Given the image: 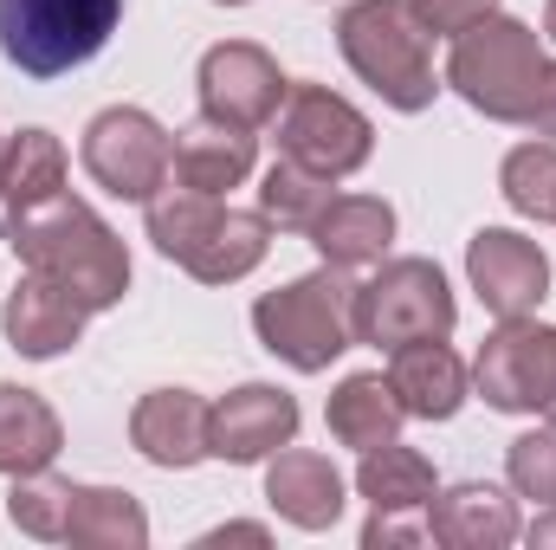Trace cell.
Segmentation results:
<instances>
[{
	"instance_id": "5b68a950",
	"label": "cell",
	"mask_w": 556,
	"mask_h": 550,
	"mask_svg": "<svg viewBox=\"0 0 556 550\" xmlns=\"http://www.w3.org/2000/svg\"><path fill=\"white\" fill-rule=\"evenodd\" d=\"M253 330L291 370H304V376L330 370V357H343L356 343V278H350V266L324 260V273L298 278L285 291H266L253 304Z\"/></svg>"
},
{
	"instance_id": "9c48e42d",
	"label": "cell",
	"mask_w": 556,
	"mask_h": 550,
	"mask_svg": "<svg viewBox=\"0 0 556 550\" xmlns=\"http://www.w3.org/2000/svg\"><path fill=\"white\" fill-rule=\"evenodd\" d=\"M78 155H85V175L98 188H111L117 201H155L175 175V137L137 104L98 111Z\"/></svg>"
},
{
	"instance_id": "5bb4252c",
	"label": "cell",
	"mask_w": 556,
	"mask_h": 550,
	"mask_svg": "<svg viewBox=\"0 0 556 550\" xmlns=\"http://www.w3.org/2000/svg\"><path fill=\"white\" fill-rule=\"evenodd\" d=\"M85 317H91V304L78 291H65L59 278H46V273H26L20 291L7 298V343L20 357H59V350L78 343Z\"/></svg>"
},
{
	"instance_id": "277c9868",
	"label": "cell",
	"mask_w": 556,
	"mask_h": 550,
	"mask_svg": "<svg viewBox=\"0 0 556 550\" xmlns=\"http://www.w3.org/2000/svg\"><path fill=\"white\" fill-rule=\"evenodd\" d=\"M337 46L356 65V78L382 91V104H395V111H427L433 104V91H440L433 85V52H427L433 33L415 20L408 0H356V7H343Z\"/></svg>"
},
{
	"instance_id": "4316f807",
	"label": "cell",
	"mask_w": 556,
	"mask_h": 550,
	"mask_svg": "<svg viewBox=\"0 0 556 550\" xmlns=\"http://www.w3.org/2000/svg\"><path fill=\"white\" fill-rule=\"evenodd\" d=\"M7 512L26 538H65V518H72V479H52L46 466L39 473H20L13 492H7Z\"/></svg>"
},
{
	"instance_id": "ba28073f",
	"label": "cell",
	"mask_w": 556,
	"mask_h": 550,
	"mask_svg": "<svg viewBox=\"0 0 556 550\" xmlns=\"http://www.w3.org/2000/svg\"><path fill=\"white\" fill-rule=\"evenodd\" d=\"M273 124H278L285 162H298V168H311V175H324V182L356 175V168L369 162V149H376L369 117H363L356 104H343L337 91H324V85H291Z\"/></svg>"
},
{
	"instance_id": "d4e9b609",
	"label": "cell",
	"mask_w": 556,
	"mask_h": 550,
	"mask_svg": "<svg viewBox=\"0 0 556 550\" xmlns=\"http://www.w3.org/2000/svg\"><path fill=\"white\" fill-rule=\"evenodd\" d=\"M65 538L72 545H130L137 550L149 538V518L130 492H111V486H72V518H65Z\"/></svg>"
},
{
	"instance_id": "f546056e",
	"label": "cell",
	"mask_w": 556,
	"mask_h": 550,
	"mask_svg": "<svg viewBox=\"0 0 556 550\" xmlns=\"http://www.w3.org/2000/svg\"><path fill=\"white\" fill-rule=\"evenodd\" d=\"M415 7V20L427 33H466L472 20H485L498 0H408Z\"/></svg>"
},
{
	"instance_id": "9a60e30c",
	"label": "cell",
	"mask_w": 556,
	"mask_h": 550,
	"mask_svg": "<svg viewBox=\"0 0 556 550\" xmlns=\"http://www.w3.org/2000/svg\"><path fill=\"white\" fill-rule=\"evenodd\" d=\"M247 175H253V130H240V124L201 111V117L175 137V175H168V182H181V188H194V195H227V188H240Z\"/></svg>"
},
{
	"instance_id": "7a4b0ae2",
	"label": "cell",
	"mask_w": 556,
	"mask_h": 550,
	"mask_svg": "<svg viewBox=\"0 0 556 550\" xmlns=\"http://www.w3.org/2000/svg\"><path fill=\"white\" fill-rule=\"evenodd\" d=\"M0 240L20 253L26 273L59 278V285L78 291L91 311H111V304L124 298V285H130V253H124V240H117L85 201H72V195H52L46 208L20 214Z\"/></svg>"
},
{
	"instance_id": "52a82bcc",
	"label": "cell",
	"mask_w": 556,
	"mask_h": 550,
	"mask_svg": "<svg viewBox=\"0 0 556 550\" xmlns=\"http://www.w3.org/2000/svg\"><path fill=\"white\" fill-rule=\"evenodd\" d=\"M446 330H453V291L433 260H395L369 285H356V343L402 350Z\"/></svg>"
},
{
	"instance_id": "f1b7e54d",
	"label": "cell",
	"mask_w": 556,
	"mask_h": 550,
	"mask_svg": "<svg viewBox=\"0 0 556 550\" xmlns=\"http://www.w3.org/2000/svg\"><path fill=\"white\" fill-rule=\"evenodd\" d=\"M511 486L538 505H556V427H538L525 440H511Z\"/></svg>"
},
{
	"instance_id": "1f68e13d",
	"label": "cell",
	"mask_w": 556,
	"mask_h": 550,
	"mask_svg": "<svg viewBox=\"0 0 556 550\" xmlns=\"http://www.w3.org/2000/svg\"><path fill=\"white\" fill-rule=\"evenodd\" d=\"M544 33H551V39H556V0H551V7H544Z\"/></svg>"
},
{
	"instance_id": "4fadbf2b",
	"label": "cell",
	"mask_w": 556,
	"mask_h": 550,
	"mask_svg": "<svg viewBox=\"0 0 556 550\" xmlns=\"http://www.w3.org/2000/svg\"><path fill=\"white\" fill-rule=\"evenodd\" d=\"M291 434H298V402L285 389H266V383H247L220 409H207V453L233 460V466L291 447Z\"/></svg>"
},
{
	"instance_id": "836d02e7",
	"label": "cell",
	"mask_w": 556,
	"mask_h": 550,
	"mask_svg": "<svg viewBox=\"0 0 556 550\" xmlns=\"http://www.w3.org/2000/svg\"><path fill=\"white\" fill-rule=\"evenodd\" d=\"M220 7H247V0H220Z\"/></svg>"
},
{
	"instance_id": "ffe728a7",
	"label": "cell",
	"mask_w": 556,
	"mask_h": 550,
	"mask_svg": "<svg viewBox=\"0 0 556 550\" xmlns=\"http://www.w3.org/2000/svg\"><path fill=\"white\" fill-rule=\"evenodd\" d=\"M266 499H273L291 525L324 532L343 512V479H337V466L324 453H304L298 447V453H278L273 466H266Z\"/></svg>"
},
{
	"instance_id": "6da1fadb",
	"label": "cell",
	"mask_w": 556,
	"mask_h": 550,
	"mask_svg": "<svg viewBox=\"0 0 556 550\" xmlns=\"http://www.w3.org/2000/svg\"><path fill=\"white\" fill-rule=\"evenodd\" d=\"M446 85L498 117V124H525L544 142H556V59L538 52V33L518 20H472L466 33H453V59H446Z\"/></svg>"
},
{
	"instance_id": "e0dca14e",
	"label": "cell",
	"mask_w": 556,
	"mask_h": 550,
	"mask_svg": "<svg viewBox=\"0 0 556 550\" xmlns=\"http://www.w3.org/2000/svg\"><path fill=\"white\" fill-rule=\"evenodd\" d=\"M52 195H65V149L52 130H20V137L0 142V234L46 208Z\"/></svg>"
},
{
	"instance_id": "83f0119b",
	"label": "cell",
	"mask_w": 556,
	"mask_h": 550,
	"mask_svg": "<svg viewBox=\"0 0 556 550\" xmlns=\"http://www.w3.org/2000/svg\"><path fill=\"white\" fill-rule=\"evenodd\" d=\"M505 201L531 221H551V188H556V142H525L505 155Z\"/></svg>"
},
{
	"instance_id": "7402d4cb",
	"label": "cell",
	"mask_w": 556,
	"mask_h": 550,
	"mask_svg": "<svg viewBox=\"0 0 556 550\" xmlns=\"http://www.w3.org/2000/svg\"><path fill=\"white\" fill-rule=\"evenodd\" d=\"M402 421H408V409H402V396H395L389 376H350V383L330 396V434H337L343 447H356V453L395 440Z\"/></svg>"
},
{
	"instance_id": "2e32d148",
	"label": "cell",
	"mask_w": 556,
	"mask_h": 550,
	"mask_svg": "<svg viewBox=\"0 0 556 550\" xmlns=\"http://www.w3.org/2000/svg\"><path fill=\"white\" fill-rule=\"evenodd\" d=\"M130 440L155 466H194L207 460V402L188 389H155L130 414Z\"/></svg>"
},
{
	"instance_id": "484cf974",
	"label": "cell",
	"mask_w": 556,
	"mask_h": 550,
	"mask_svg": "<svg viewBox=\"0 0 556 550\" xmlns=\"http://www.w3.org/2000/svg\"><path fill=\"white\" fill-rule=\"evenodd\" d=\"M324 208H330V182H324V175H311V168H298V162H273V168H266V188H260L266 227L311 234Z\"/></svg>"
},
{
	"instance_id": "d6986e66",
	"label": "cell",
	"mask_w": 556,
	"mask_h": 550,
	"mask_svg": "<svg viewBox=\"0 0 556 550\" xmlns=\"http://www.w3.org/2000/svg\"><path fill=\"white\" fill-rule=\"evenodd\" d=\"M389 240H395V208L376 195H330V208L311 227V247L330 266H369L389 253Z\"/></svg>"
},
{
	"instance_id": "8fae6325",
	"label": "cell",
	"mask_w": 556,
	"mask_h": 550,
	"mask_svg": "<svg viewBox=\"0 0 556 550\" xmlns=\"http://www.w3.org/2000/svg\"><path fill=\"white\" fill-rule=\"evenodd\" d=\"M285 78H278V65L260 52V46H247V39H227V46H214L207 59H201V111L207 117H227V124H240V130H260V124H273L278 104H285Z\"/></svg>"
},
{
	"instance_id": "cb8c5ba5",
	"label": "cell",
	"mask_w": 556,
	"mask_h": 550,
	"mask_svg": "<svg viewBox=\"0 0 556 550\" xmlns=\"http://www.w3.org/2000/svg\"><path fill=\"white\" fill-rule=\"evenodd\" d=\"M356 486H363V499H369L376 512H415V505L433 499V466L420 460L415 447L382 440V447H369V453H363Z\"/></svg>"
},
{
	"instance_id": "3957f363",
	"label": "cell",
	"mask_w": 556,
	"mask_h": 550,
	"mask_svg": "<svg viewBox=\"0 0 556 550\" xmlns=\"http://www.w3.org/2000/svg\"><path fill=\"white\" fill-rule=\"evenodd\" d=\"M149 208V240L162 260L188 266L207 285H227V278H247L266 260V214H240L227 208L220 195H194L181 182H168Z\"/></svg>"
},
{
	"instance_id": "44dd1931",
	"label": "cell",
	"mask_w": 556,
	"mask_h": 550,
	"mask_svg": "<svg viewBox=\"0 0 556 550\" xmlns=\"http://www.w3.org/2000/svg\"><path fill=\"white\" fill-rule=\"evenodd\" d=\"M427 538L440 545H511L518 538V512L505 492L492 486H453L446 499H427Z\"/></svg>"
},
{
	"instance_id": "30bf717a",
	"label": "cell",
	"mask_w": 556,
	"mask_h": 550,
	"mask_svg": "<svg viewBox=\"0 0 556 550\" xmlns=\"http://www.w3.org/2000/svg\"><path fill=\"white\" fill-rule=\"evenodd\" d=\"M472 383L492 409L505 414H551L556 421V330L551 324H531V317H505L479 363H472Z\"/></svg>"
},
{
	"instance_id": "8992f818",
	"label": "cell",
	"mask_w": 556,
	"mask_h": 550,
	"mask_svg": "<svg viewBox=\"0 0 556 550\" xmlns=\"http://www.w3.org/2000/svg\"><path fill=\"white\" fill-rule=\"evenodd\" d=\"M124 0H0V52L26 78H65L104 52Z\"/></svg>"
},
{
	"instance_id": "ac0fdd59",
	"label": "cell",
	"mask_w": 556,
	"mask_h": 550,
	"mask_svg": "<svg viewBox=\"0 0 556 550\" xmlns=\"http://www.w3.org/2000/svg\"><path fill=\"white\" fill-rule=\"evenodd\" d=\"M389 383L402 396V409L420 414V421H446L466 402V363L446 350V337H420V343H402L395 363H389Z\"/></svg>"
},
{
	"instance_id": "603a6c76",
	"label": "cell",
	"mask_w": 556,
	"mask_h": 550,
	"mask_svg": "<svg viewBox=\"0 0 556 550\" xmlns=\"http://www.w3.org/2000/svg\"><path fill=\"white\" fill-rule=\"evenodd\" d=\"M59 453V414L46 409L33 389L0 383V473H39Z\"/></svg>"
},
{
	"instance_id": "4dcf8cb0",
	"label": "cell",
	"mask_w": 556,
	"mask_h": 550,
	"mask_svg": "<svg viewBox=\"0 0 556 550\" xmlns=\"http://www.w3.org/2000/svg\"><path fill=\"white\" fill-rule=\"evenodd\" d=\"M227 538H240V545H266V525H227V532H207L201 545H227Z\"/></svg>"
},
{
	"instance_id": "d6a6232c",
	"label": "cell",
	"mask_w": 556,
	"mask_h": 550,
	"mask_svg": "<svg viewBox=\"0 0 556 550\" xmlns=\"http://www.w3.org/2000/svg\"><path fill=\"white\" fill-rule=\"evenodd\" d=\"M551 221H556V188H551Z\"/></svg>"
},
{
	"instance_id": "7c38bea8",
	"label": "cell",
	"mask_w": 556,
	"mask_h": 550,
	"mask_svg": "<svg viewBox=\"0 0 556 550\" xmlns=\"http://www.w3.org/2000/svg\"><path fill=\"white\" fill-rule=\"evenodd\" d=\"M466 273H472V291L485 298L492 317H525V311H538V298L551 285V260L538 253V240L485 227L466 247Z\"/></svg>"
}]
</instances>
